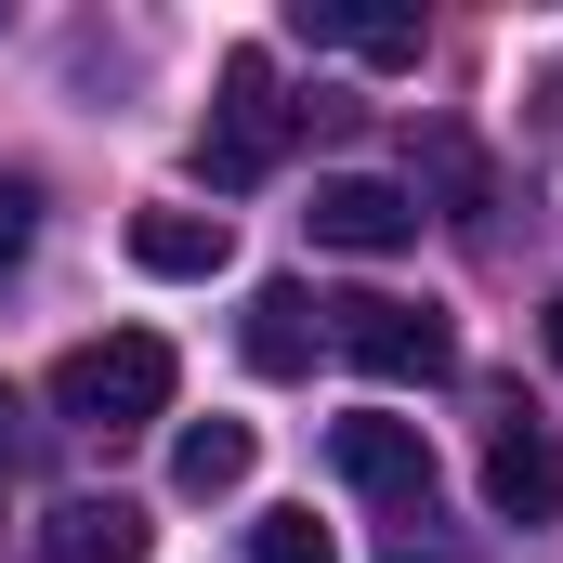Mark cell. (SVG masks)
Segmentation results:
<instances>
[{"label":"cell","mask_w":563,"mask_h":563,"mask_svg":"<svg viewBox=\"0 0 563 563\" xmlns=\"http://www.w3.org/2000/svg\"><path fill=\"white\" fill-rule=\"evenodd\" d=\"M170 380H184V354H170L157 328L79 341V354L53 367V420L66 432H144V420H170Z\"/></svg>","instance_id":"obj_1"},{"label":"cell","mask_w":563,"mask_h":563,"mask_svg":"<svg viewBox=\"0 0 563 563\" xmlns=\"http://www.w3.org/2000/svg\"><path fill=\"white\" fill-rule=\"evenodd\" d=\"M288 119H301V106L276 92V53H223V92H210V119H197V170H210L223 197L263 184L288 157Z\"/></svg>","instance_id":"obj_2"},{"label":"cell","mask_w":563,"mask_h":563,"mask_svg":"<svg viewBox=\"0 0 563 563\" xmlns=\"http://www.w3.org/2000/svg\"><path fill=\"white\" fill-rule=\"evenodd\" d=\"M328 314H341L328 341H341V354H354L367 380H394V394H407V380L432 394V380L459 367V328H445L432 301H394V288H367V301H328Z\"/></svg>","instance_id":"obj_3"},{"label":"cell","mask_w":563,"mask_h":563,"mask_svg":"<svg viewBox=\"0 0 563 563\" xmlns=\"http://www.w3.org/2000/svg\"><path fill=\"white\" fill-rule=\"evenodd\" d=\"M301 223H314V250H354V263H394V250H420V223H432V210L407 197V184H380V170H328Z\"/></svg>","instance_id":"obj_4"},{"label":"cell","mask_w":563,"mask_h":563,"mask_svg":"<svg viewBox=\"0 0 563 563\" xmlns=\"http://www.w3.org/2000/svg\"><path fill=\"white\" fill-rule=\"evenodd\" d=\"M328 472H341L354 498H380V511H420V498H432L420 420H328Z\"/></svg>","instance_id":"obj_5"},{"label":"cell","mask_w":563,"mask_h":563,"mask_svg":"<svg viewBox=\"0 0 563 563\" xmlns=\"http://www.w3.org/2000/svg\"><path fill=\"white\" fill-rule=\"evenodd\" d=\"M485 498H498V525H563V432L511 407L485 432Z\"/></svg>","instance_id":"obj_6"},{"label":"cell","mask_w":563,"mask_h":563,"mask_svg":"<svg viewBox=\"0 0 563 563\" xmlns=\"http://www.w3.org/2000/svg\"><path fill=\"white\" fill-rule=\"evenodd\" d=\"M132 263H144V276H170V288H197V276H223V263H236V223H223V210L157 197V210H132Z\"/></svg>","instance_id":"obj_7"},{"label":"cell","mask_w":563,"mask_h":563,"mask_svg":"<svg viewBox=\"0 0 563 563\" xmlns=\"http://www.w3.org/2000/svg\"><path fill=\"white\" fill-rule=\"evenodd\" d=\"M40 563H144V511L132 498H53L40 511Z\"/></svg>","instance_id":"obj_8"},{"label":"cell","mask_w":563,"mask_h":563,"mask_svg":"<svg viewBox=\"0 0 563 563\" xmlns=\"http://www.w3.org/2000/svg\"><path fill=\"white\" fill-rule=\"evenodd\" d=\"M314 314H328V301H301V288H250V328H236V354H250V367H263V380H301V367H314Z\"/></svg>","instance_id":"obj_9"},{"label":"cell","mask_w":563,"mask_h":563,"mask_svg":"<svg viewBox=\"0 0 563 563\" xmlns=\"http://www.w3.org/2000/svg\"><path fill=\"white\" fill-rule=\"evenodd\" d=\"M288 26H301V40H328V53H367V66H420V13H354V0H288Z\"/></svg>","instance_id":"obj_10"},{"label":"cell","mask_w":563,"mask_h":563,"mask_svg":"<svg viewBox=\"0 0 563 563\" xmlns=\"http://www.w3.org/2000/svg\"><path fill=\"white\" fill-rule=\"evenodd\" d=\"M250 459H263L250 420H197L184 445H170V485H184V498H236V485H250Z\"/></svg>","instance_id":"obj_11"},{"label":"cell","mask_w":563,"mask_h":563,"mask_svg":"<svg viewBox=\"0 0 563 563\" xmlns=\"http://www.w3.org/2000/svg\"><path fill=\"white\" fill-rule=\"evenodd\" d=\"M250 563H341V538H328L314 511H263V525H250Z\"/></svg>","instance_id":"obj_12"},{"label":"cell","mask_w":563,"mask_h":563,"mask_svg":"<svg viewBox=\"0 0 563 563\" xmlns=\"http://www.w3.org/2000/svg\"><path fill=\"white\" fill-rule=\"evenodd\" d=\"M380 551H394V563H472V538H445V511L420 498V511H394V525H380Z\"/></svg>","instance_id":"obj_13"},{"label":"cell","mask_w":563,"mask_h":563,"mask_svg":"<svg viewBox=\"0 0 563 563\" xmlns=\"http://www.w3.org/2000/svg\"><path fill=\"white\" fill-rule=\"evenodd\" d=\"M26 250H40V184H26V170H0V276H13Z\"/></svg>","instance_id":"obj_14"},{"label":"cell","mask_w":563,"mask_h":563,"mask_svg":"<svg viewBox=\"0 0 563 563\" xmlns=\"http://www.w3.org/2000/svg\"><path fill=\"white\" fill-rule=\"evenodd\" d=\"M13 459H26V432H13V394H0V472H13Z\"/></svg>","instance_id":"obj_15"},{"label":"cell","mask_w":563,"mask_h":563,"mask_svg":"<svg viewBox=\"0 0 563 563\" xmlns=\"http://www.w3.org/2000/svg\"><path fill=\"white\" fill-rule=\"evenodd\" d=\"M538 341H551V367H563V288H551V314H538Z\"/></svg>","instance_id":"obj_16"}]
</instances>
